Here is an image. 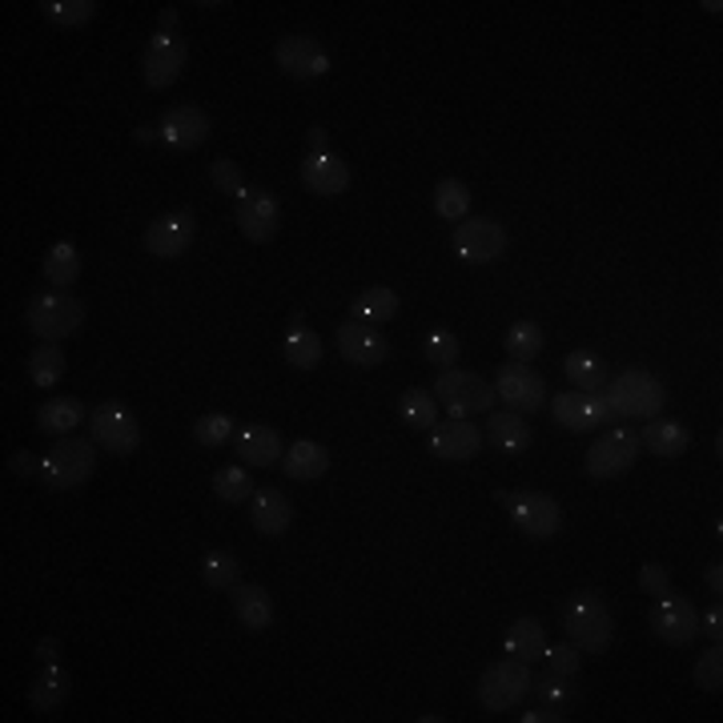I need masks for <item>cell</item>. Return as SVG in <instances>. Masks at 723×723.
I'll use <instances>...</instances> for the list:
<instances>
[{
  "mask_svg": "<svg viewBox=\"0 0 723 723\" xmlns=\"http://www.w3.org/2000/svg\"><path fill=\"white\" fill-rule=\"evenodd\" d=\"M97 470V443L93 438H77L65 434L49 446V455L41 458V482L49 490H77L93 479Z\"/></svg>",
  "mask_w": 723,
  "mask_h": 723,
  "instance_id": "6da1fadb",
  "label": "cell"
},
{
  "mask_svg": "<svg viewBox=\"0 0 723 723\" xmlns=\"http://www.w3.org/2000/svg\"><path fill=\"white\" fill-rule=\"evenodd\" d=\"M563 631H567V644H575L578 651L603 656L615 644V615L603 603V595L587 591V595H578L567 612H563Z\"/></svg>",
  "mask_w": 723,
  "mask_h": 723,
  "instance_id": "7a4b0ae2",
  "label": "cell"
},
{
  "mask_svg": "<svg viewBox=\"0 0 723 723\" xmlns=\"http://www.w3.org/2000/svg\"><path fill=\"white\" fill-rule=\"evenodd\" d=\"M607 402H612L615 418L624 414V418H659V411L668 406V390L656 374H647V370H624L615 382H607Z\"/></svg>",
  "mask_w": 723,
  "mask_h": 723,
  "instance_id": "3957f363",
  "label": "cell"
},
{
  "mask_svg": "<svg viewBox=\"0 0 723 723\" xmlns=\"http://www.w3.org/2000/svg\"><path fill=\"white\" fill-rule=\"evenodd\" d=\"M434 402L443 406L450 418H470V414H487L495 406V390L487 379L470 374V370H438V379L430 386Z\"/></svg>",
  "mask_w": 723,
  "mask_h": 723,
  "instance_id": "277c9868",
  "label": "cell"
},
{
  "mask_svg": "<svg viewBox=\"0 0 723 723\" xmlns=\"http://www.w3.org/2000/svg\"><path fill=\"white\" fill-rule=\"evenodd\" d=\"M29 330L45 342H61V338H73L85 326V306L77 298H68L65 289H53V294H36L29 301Z\"/></svg>",
  "mask_w": 723,
  "mask_h": 723,
  "instance_id": "5b68a950",
  "label": "cell"
},
{
  "mask_svg": "<svg viewBox=\"0 0 723 723\" xmlns=\"http://www.w3.org/2000/svg\"><path fill=\"white\" fill-rule=\"evenodd\" d=\"M531 663L523 659H499V663H490L479 679V703L487 712H511L519 703L531 695Z\"/></svg>",
  "mask_w": 723,
  "mask_h": 723,
  "instance_id": "8992f818",
  "label": "cell"
},
{
  "mask_svg": "<svg viewBox=\"0 0 723 723\" xmlns=\"http://www.w3.org/2000/svg\"><path fill=\"white\" fill-rule=\"evenodd\" d=\"M644 443H639V434L627 430V426H612V430H603L587 450V475L591 479H619L627 470L635 467V458H639Z\"/></svg>",
  "mask_w": 723,
  "mask_h": 723,
  "instance_id": "52a82bcc",
  "label": "cell"
},
{
  "mask_svg": "<svg viewBox=\"0 0 723 723\" xmlns=\"http://www.w3.org/2000/svg\"><path fill=\"white\" fill-rule=\"evenodd\" d=\"M89 434L105 455L117 458L137 455V446H141V426H137V418L121 402H100L97 411L89 414Z\"/></svg>",
  "mask_w": 723,
  "mask_h": 723,
  "instance_id": "ba28073f",
  "label": "cell"
},
{
  "mask_svg": "<svg viewBox=\"0 0 723 723\" xmlns=\"http://www.w3.org/2000/svg\"><path fill=\"white\" fill-rule=\"evenodd\" d=\"M495 398H502L514 414H534L546 406V382L527 362H507L495 374Z\"/></svg>",
  "mask_w": 723,
  "mask_h": 723,
  "instance_id": "9c48e42d",
  "label": "cell"
},
{
  "mask_svg": "<svg viewBox=\"0 0 723 723\" xmlns=\"http://www.w3.org/2000/svg\"><path fill=\"white\" fill-rule=\"evenodd\" d=\"M551 414H555V423L563 426V430L571 434H591L599 430V426H612L615 423V411L612 402H607V394H587V390H571V394H559L555 406H551Z\"/></svg>",
  "mask_w": 723,
  "mask_h": 723,
  "instance_id": "30bf717a",
  "label": "cell"
},
{
  "mask_svg": "<svg viewBox=\"0 0 723 723\" xmlns=\"http://www.w3.org/2000/svg\"><path fill=\"white\" fill-rule=\"evenodd\" d=\"M651 631L656 639H663L668 647H688L695 635H700V612L688 595H659V603L651 607Z\"/></svg>",
  "mask_w": 723,
  "mask_h": 723,
  "instance_id": "8fae6325",
  "label": "cell"
},
{
  "mask_svg": "<svg viewBox=\"0 0 723 723\" xmlns=\"http://www.w3.org/2000/svg\"><path fill=\"white\" fill-rule=\"evenodd\" d=\"M185 61H190V45L181 41L178 33H157L141 56V77L149 89H169L173 81L185 73Z\"/></svg>",
  "mask_w": 723,
  "mask_h": 723,
  "instance_id": "7c38bea8",
  "label": "cell"
},
{
  "mask_svg": "<svg viewBox=\"0 0 723 723\" xmlns=\"http://www.w3.org/2000/svg\"><path fill=\"white\" fill-rule=\"evenodd\" d=\"M455 245L458 262H467V266H482V262H495L502 257L507 249V230L499 222H490V217H462L450 237Z\"/></svg>",
  "mask_w": 723,
  "mask_h": 723,
  "instance_id": "4fadbf2b",
  "label": "cell"
},
{
  "mask_svg": "<svg viewBox=\"0 0 723 723\" xmlns=\"http://www.w3.org/2000/svg\"><path fill=\"white\" fill-rule=\"evenodd\" d=\"M234 222H237V230L245 234V242H254V245L274 242L278 230H281L278 198L266 193V190H245L242 198H237V205H234Z\"/></svg>",
  "mask_w": 723,
  "mask_h": 723,
  "instance_id": "5bb4252c",
  "label": "cell"
},
{
  "mask_svg": "<svg viewBox=\"0 0 723 723\" xmlns=\"http://www.w3.org/2000/svg\"><path fill=\"white\" fill-rule=\"evenodd\" d=\"M274 61L286 77L294 81H318L322 73H330V53L322 49L318 36H281L278 49H274Z\"/></svg>",
  "mask_w": 723,
  "mask_h": 723,
  "instance_id": "9a60e30c",
  "label": "cell"
},
{
  "mask_svg": "<svg viewBox=\"0 0 723 723\" xmlns=\"http://www.w3.org/2000/svg\"><path fill=\"white\" fill-rule=\"evenodd\" d=\"M210 137V117L198 109V105H178L161 117V129H157V141L173 149V153H193L201 149Z\"/></svg>",
  "mask_w": 723,
  "mask_h": 723,
  "instance_id": "2e32d148",
  "label": "cell"
},
{
  "mask_svg": "<svg viewBox=\"0 0 723 723\" xmlns=\"http://www.w3.org/2000/svg\"><path fill=\"white\" fill-rule=\"evenodd\" d=\"M514 514V527L527 534V539H555L559 527H563V511H559L555 499H546V495H511L507 499Z\"/></svg>",
  "mask_w": 723,
  "mask_h": 723,
  "instance_id": "e0dca14e",
  "label": "cell"
},
{
  "mask_svg": "<svg viewBox=\"0 0 723 723\" xmlns=\"http://www.w3.org/2000/svg\"><path fill=\"white\" fill-rule=\"evenodd\" d=\"M338 354L350 362V366H362V370H374L386 362L390 345L386 338L379 334V326H366V322H342L338 326Z\"/></svg>",
  "mask_w": 723,
  "mask_h": 723,
  "instance_id": "ac0fdd59",
  "label": "cell"
},
{
  "mask_svg": "<svg viewBox=\"0 0 723 723\" xmlns=\"http://www.w3.org/2000/svg\"><path fill=\"white\" fill-rule=\"evenodd\" d=\"M482 446H487V438H482L479 426L467 423V418H450V423L430 430V450H434V458H443V462H470Z\"/></svg>",
  "mask_w": 723,
  "mask_h": 723,
  "instance_id": "d6986e66",
  "label": "cell"
},
{
  "mask_svg": "<svg viewBox=\"0 0 723 723\" xmlns=\"http://www.w3.org/2000/svg\"><path fill=\"white\" fill-rule=\"evenodd\" d=\"M198 237V225H193L190 213H161L157 222H149L145 230V249L153 257H181Z\"/></svg>",
  "mask_w": 723,
  "mask_h": 723,
  "instance_id": "ffe728a7",
  "label": "cell"
},
{
  "mask_svg": "<svg viewBox=\"0 0 723 723\" xmlns=\"http://www.w3.org/2000/svg\"><path fill=\"white\" fill-rule=\"evenodd\" d=\"M301 185L310 193H318V198H338V193L350 190V166L338 153L318 149V153H310L301 161Z\"/></svg>",
  "mask_w": 723,
  "mask_h": 723,
  "instance_id": "44dd1931",
  "label": "cell"
},
{
  "mask_svg": "<svg viewBox=\"0 0 723 723\" xmlns=\"http://www.w3.org/2000/svg\"><path fill=\"white\" fill-rule=\"evenodd\" d=\"M249 523H254L257 534H286L289 523H294V502L274 487H262L249 495Z\"/></svg>",
  "mask_w": 723,
  "mask_h": 723,
  "instance_id": "7402d4cb",
  "label": "cell"
},
{
  "mask_svg": "<svg viewBox=\"0 0 723 723\" xmlns=\"http://www.w3.org/2000/svg\"><path fill=\"white\" fill-rule=\"evenodd\" d=\"M286 470V479L294 482H318L330 470V450L322 443H310V438H298V443L289 446L286 455L278 462Z\"/></svg>",
  "mask_w": 723,
  "mask_h": 723,
  "instance_id": "603a6c76",
  "label": "cell"
},
{
  "mask_svg": "<svg viewBox=\"0 0 723 723\" xmlns=\"http://www.w3.org/2000/svg\"><path fill=\"white\" fill-rule=\"evenodd\" d=\"M490 443V450H499V455L514 458L523 455L527 446H531V426L523 423V414L514 411H490V423H487V434H482Z\"/></svg>",
  "mask_w": 723,
  "mask_h": 723,
  "instance_id": "cb8c5ba5",
  "label": "cell"
},
{
  "mask_svg": "<svg viewBox=\"0 0 723 723\" xmlns=\"http://www.w3.org/2000/svg\"><path fill=\"white\" fill-rule=\"evenodd\" d=\"M237 455L249 462V467H278L281 462V438H278V430L274 426H262V423H254V426H242V434H237Z\"/></svg>",
  "mask_w": 723,
  "mask_h": 723,
  "instance_id": "d4e9b609",
  "label": "cell"
},
{
  "mask_svg": "<svg viewBox=\"0 0 723 723\" xmlns=\"http://www.w3.org/2000/svg\"><path fill=\"white\" fill-rule=\"evenodd\" d=\"M68 700V671L61 663H45L41 676L33 679V688H29V708L36 715H56L65 708Z\"/></svg>",
  "mask_w": 723,
  "mask_h": 723,
  "instance_id": "484cf974",
  "label": "cell"
},
{
  "mask_svg": "<svg viewBox=\"0 0 723 723\" xmlns=\"http://www.w3.org/2000/svg\"><path fill=\"white\" fill-rule=\"evenodd\" d=\"M230 595H234V615L242 619V627H249V631H269V624H274V599L266 595V587H257V583H237Z\"/></svg>",
  "mask_w": 723,
  "mask_h": 723,
  "instance_id": "4316f807",
  "label": "cell"
},
{
  "mask_svg": "<svg viewBox=\"0 0 723 723\" xmlns=\"http://www.w3.org/2000/svg\"><path fill=\"white\" fill-rule=\"evenodd\" d=\"M502 651L511 659H523V663H539L546 651V631L539 619H531V615H523L519 624L507 631V639H502Z\"/></svg>",
  "mask_w": 723,
  "mask_h": 723,
  "instance_id": "83f0119b",
  "label": "cell"
},
{
  "mask_svg": "<svg viewBox=\"0 0 723 723\" xmlns=\"http://www.w3.org/2000/svg\"><path fill=\"white\" fill-rule=\"evenodd\" d=\"M394 313H398V294L390 286H370L350 301V318H354V322L382 326L386 318H394Z\"/></svg>",
  "mask_w": 723,
  "mask_h": 723,
  "instance_id": "f1b7e54d",
  "label": "cell"
},
{
  "mask_svg": "<svg viewBox=\"0 0 723 723\" xmlns=\"http://www.w3.org/2000/svg\"><path fill=\"white\" fill-rule=\"evenodd\" d=\"M639 443H644L656 458H679L688 450L691 438H688V430H683V423H676V418H651V426L639 434Z\"/></svg>",
  "mask_w": 723,
  "mask_h": 723,
  "instance_id": "f546056e",
  "label": "cell"
},
{
  "mask_svg": "<svg viewBox=\"0 0 723 723\" xmlns=\"http://www.w3.org/2000/svg\"><path fill=\"white\" fill-rule=\"evenodd\" d=\"M575 679H563L555 676V671H546L543 679H534L531 691L539 695V703H543V712L551 715V720H571V708H575V688H571Z\"/></svg>",
  "mask_w": 723,
  "mask_h": 723,
  "instance_id": "4dcf8cb0",
  "label": "cell"
},
{
  "mask_svg": "<svg viewBox=\"0 0 723 723\" xmlns=\"http://www.w3.org/2000/svg\"><path fill=\"white\" fill-rule=\"evenodd\" d=\"M563 370H567V379L575 390H587V394H599V390H607V362H603L599 354H591V350H575V354H567V362H563Z\"/></svg>",
  "mask_w": 723,
  "mask_h": 723,
  "instance_id": "1f68e13d",
  "label": "cell"
},
{
  "mask_svg": "<svg viewBox=\"0 0 723 723\" xmlns=\"http://www.w3.org/2000/svg\"><path fill=\"white\" fill-rule=\"evenodd\" d=\"M81 423H85V406H81L77 398H49L45 406L36 411V426L45 434H56V438L73 434Z\"/></svg>",
  "mask_w": 723,
  "mask_h": 723,
  "instance_id": "d6a6232c",
  "label": "cell"
},
{
  "mask_svg": "<svg viewBox=\"0 0 723 723\" xmlns=\"http://www.w3.org/2000/svg\"><path fill=\"white\" fill-rule=\"evenodd\" d=\"M286 362L298 370H313L322 362V338L301 326V313L294 318V326H289L286 334Z\"/></svg>",
  "mask_w": 723,
  "mask_h": 723,
  "instance_id": "836d02e7",
  "label": "cell"
},
{
  "mask_svg": "<svg viewBox=\"0 0 723 723\" xmlns=\"http://www.w3.org/2000/svg\"><path fill=\"white\" fill-rule=\"evenodd\" d=\"M41 269H45V281L53 289H68L81 278V254L73 249V242H56L45 254V266Z\"/></svg>",
  "mask_w": 723,
  "mask_h": 723,
  "instance_id": "e575fe53",
  "label": "cell"
},
{
  "mask_svg": "<svg viewBox=\"0 0 723 723\" xmlns=\"http://www.w3.org/2000/svg\"><path fill=\"white\" fill-rule=\"evenodd\" d=\"M398 418L411 426V430H434V426H438V402H434L423 386H411L398 398Z\"/></svg>",
  "mask_w": 723,
  "mask_h": 723,
  "instance_id": "d590c367",
  "label": "cell"
},
{
  "mask_svg": "<svg viewBox=\"0 0 723 723\" xmlns=\"http://www.w3.org/2000/svg\"><path fill=\"white\" fill-rule=\"evenodd\" d=\"M29 379L41 390H53L56 382L65 379V354H61V345L56 342L36 345L33 354H29Z\"/></svg>",
  "mask_w": 723,
  "mask_h": 723,
  "instance_id": "8d00e7d4",
  "label": "cell"
},
{
  "mask_svg": "<svg viewBox=\"0 0 723 723\" xmlns=\"http://www.w3.org/2000/svg\"><path fill=\"white\" fill-rule=\"evenodd\" d=\"M434 213L458 225L470 213V190L458 178L438 181V185H434Z\"/></svg>",
  "mask_w": 723,
  "mask_h": 723,
  "instance_id": "74e56055",
  "label": "cell"
},
{
  "mask_svg": "<svg viewBox=\"0 0 723 723\" xmlns=\"http://www.w3.org/2000/svg\"><path fill=\"white\" fill-rule=\"evenodd\" d=\"M201 578L213 591H234L242 583V563L230 551H210V555L201 559Z\"/></svg>",
  "mask_w": 723,
  "mask_h": 723,
  "instance_id": "f35d334b",
  "label": "cell"
},
{
  "mask_svg": "<svg viewBox=\"0 0 723 723\" xmlns=\"http://www.w3.org/2000/svg\"><path fill=\"white\" fill-rule=\"evenodd\" d=\"M93 12H97L93 0H41V17L61 24V29H81V24H89Z\"/></svg>",
  "mask_w": 723,
  "mask_h": 723,
  "instance_id": "ab89813d",
  "label": "cell"
},
{
  "mask_svg": "<svg viewBox=\"0 0 723 723\" xmlns=\"http://www.w3.org/2000/svg\"><path fill=\"white\" fill-rule=\"evenodd\" d=\"M254 490H257V487H254V479H249V470H245V467H234V462L213 475V495H217L222 502H230V507L245 502L249 495H254Z\"/></svg>",
  "mask_w": 723,
  "mask_h": 723,
  "instance_id": "60d3db41",
  "label": "cell"
},
{
  "mask_svg": "<svg viewBox=\"0 0 723 723\" xmlns=\"http://www.w3.org/2000/svg\"><path fill=\"white\" fill-rule=\"evenodd\" d=\"M543 330L534 322H514L511 330H507V354L514 358V362H534V358L543 354Z\"/></svg>",
  "mask_w": 723,
  "mask_h": 723,
  "instance_id": "b9f144b4",
  "label": "cell"
},
{
  "mask_svg": "<svg viewBox=\"0 0 723 723\" xmlns=\"http://www.w3.org/2000/svg\"><path fill=\"white\" fill-rule=\"evenodd\" d=\"M193 438L205 450H217V446H225L234 438V418L230 414H201L198 426H193Z\"/></svg>",
  "mask_w": 723,
  "mask_h": 723,
  "instance_id": "7bdbcfd3",
  "label": "cell"
},
{
  "mask_svg": "<svg viewBox=\"0 0 723 723\" xmlns=\"http://www.w3.org/2000/svg\"><path fill=\"white\" fill-rule=\"evenodd\" d=\"M543 663H546V671H555V676L578 679V671H583V651H578L575 644H555V647L546 644Z\"/></svg>",
  "mask_w": 723,
  "mask_h": 723,
  "instance_id": "ee69618b",
  "label": "cell"
},
{
  "mask_svg": "<svg viewBox=\"0 0 723 723\" xmlns=\"http://www.w3.org/2000/svg\"><path fill=\"white\" fill-rule=\"evenodd\" d=\"M695 683H700L708 695H720V688H723V647L720 644H712L700 659H695Z\"/></svg>",
  "mask_w": 723,
  "mask_h": 723,
  "instance_id": "f6af8a7d",
  "label": "cell"
},
{
  "mask_svg": "<svg viewBox=\"0 0 723 723\" xmlns=\"http://www.w3.org/2000/svg\"><path fill=\"white\" fill-rule=\"evenodd\" d=\"M423 354H426V362L430 366H438V370H450L455 366V358H458V342H455V334L450 330H430L426 334V342H423Z\"/></svg>",
  "mask_w": 723,
  "mask_h": 723,
  "instance_id": "bcb514c9",
  "label": "cell"
},
{
  "mask_svg": "<svg viewBox=\"0 0 723 723\" xmlns=\"http://www.w3.org/2000/svg\"><path fill=\"white\" fill-rule=\"evenodd\" d=\"M210 181H213V190L225 193V198H234V201L245 193L242 169H237L234 161H213V166H210Z\"/></svg>",
  "mask_w": 723,
  "mask_h": 723,
  "instance_id": "7dc6e473",
  "label": "cell"
},
{
  "mask_svg": "<svg viewBox=\"0 0 723 723\" xmlns=\"http://www.w3.org/2000/svg\"><path fill=\"white\" fill-rule=\"evenodd\" d=\"M639 591H644V595H651V599L668 595V591H671V571L659 567V563H647V567L639 571Z\"/></svg>",
  "mask_w": 723,
  "mask_h": 723,
  "instance_id": "c3c4849f",
  "label": "cell"
},
{
  "mask_svg": "<svg viewBox=\"0 0 723 723\" xmlns=\"http://www.w3.org/2000/svg\"><path fill=\"white\" fill-rule=\"evenodd\" d=\"M9 470H12V475H21V479H29V475H41V458L29 455V450H17V455L9 458Z\"/></svg>",
  "mask_w": 723,
  "mask_h": 723,
  "instance_id": "681fc988",
  "label": "cell"
},
{
  "mask_svg": "<svg viewBox=\"0 0 723 723\" xmlns=\"http://www.w3.org/2000/svg\"><path fill=\"white\" fill-rule=\"evenodd\" d=\"M700 631H708V639H712V644H720V639H723V612H720V603H715L708 615H700Z\"/></svg>",
  "mask_w": 723,
  "mask_h": 723,
  "instance_id": "f907efd6",
  "label": "cell"
},
{
  "mask_svg": "<svg viewBox=\"0 0 723 723\" xmlns=\"http://www.w3.org/2000/svg\"><path fill=\"white\" fill-rule=\"evenodd\" d=\"M36 663H41V668H45V663H56V656H61V644H56L53 635H49V639H41V644H36Z\"/></svg>",
  "mask_w": 723,
  "mask_h": 723,
  "instance_id": "816d5d0a",
  "label": "cell"
},
{
  "mask_svg": "<svg viewBox=\"0 0 723 723\" xmlns=\"http://www.w3.org/2000/svg\"><path fill=\"white\" fill-rule=\"evenodd\" d=\"M708 591H712V595H720V591H723V567H720V559H715L712 567H708Z\"/></svg>",
  "mask_w": 723,
  "mask_h": 723,
  "instance_id": "f5cc1de1",
  "label": "cell"
},
{
  "mask_svg": "<svg viewBox=\"0 0 723 723\" xmlns=\"http://www.w3.org/2000/svg\"><path fill=\"white\" fill-rule=\"evenodd\" d=\"M161 33H178V9H161Z\"/></svg>",
  "mask_w": 723,
  "mask_h": 723,
  "instance_id": "db71d44e",
  "label": "cell"
},
{
  "mask_svg": "<svg viewBox=\"0 0 723 723\" xmlns=\"http://www.w3.org/2000/svg\"><path fill=\"white\" fill-rule=\"evenodd\" d=\"M134 141H137V145H149V141H157V134H153V129H145V125H141V129H137V134H134Z\"/></svg>",
  "mask_w": 723,
  "mask_h": 723,
  "instance_id": "11a10c76",
  "label": "cell"
},
{
  "mask_svg": "<svg viewBox=\"0 0 723 723\" xmlns=\"http://www.w3.org/2000/svg\"><path fill=\"white\" fill-rule=\"evenodd\" d=\"M519 720H523V723H543V720H551V715H546L543 708H539V712H523Z\"/></svg>",
  "mask_w": 723,
  "mask_h": 723,
  "instance_id": "9f6ffc18",
  "label": "cell"
},
{
  "mask_svg": "<svg viewBox=\"0 0 723 723\" xmlns=\"http://www.w3.org/2000/svg\"><path fill=\"white\" fill-rule=\"evenodd\" d=\"M310 141H313V145H322V141H326V129H322V125H313V129H310Z\"/></svg>",
  "mask_w": 723,
  "mask_h": 723,
  "instance_id": "6f0895ef",
  "label": "cell"
}]
</instances>
